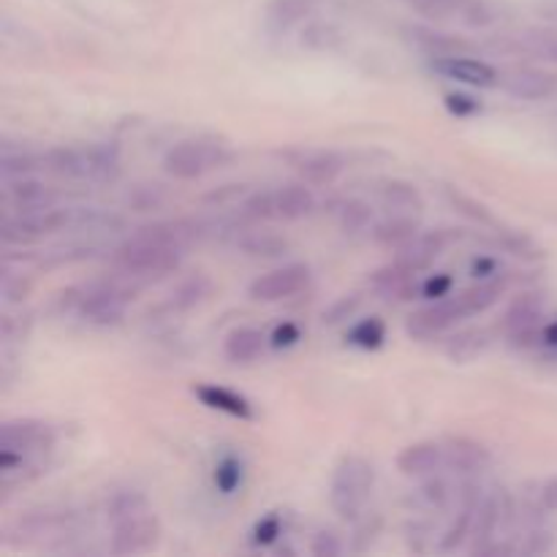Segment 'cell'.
Returning a JSON list of instances; mask_svg holds the SVG:
<instances>
[{
  "label": "cell",
  "instance_id": "cell-14",
  "mask_svg": "<svg viewBox=\"0 0 557 557\" xmlns=\"http://www.w3.org/2000/svg\"><path fill=\"white\" fill-rule=\"evenodd\" d=\"M433 71H438L446 79L462 82L468 87H495L500 82L498 71L484 60H473L468 54H457V58H438L433 60Z\"/></svg>",
  "mask_w": 557,
  "mask_h": 557
},
{
  "label": "cell",
  "instance_id": "cell-5",
  "mask_svg": "<svg viewBox=\"0 0 557 557\" xmlns=\"http://www.w3.org/2000/svg\"><path fill=\"white\" fill-rule=\"evenodd\" d=\"M228 161V152L221 145H205V141H180L163 158V169L177 180H199L210 169Z\"/></svg>",
  "mask_w": 557,
  "mask_h": 557
},
{
  "label": "cell",
  "instance_id": "cell-17",
  "mask_svg": "<svg viewBox=\"0 0 557 557\" xmlns=\"http://www.w3.org/2000/svg\"><path fill=\"white\" fill-rule=\"evenodd\" d=\"M446 468L457 476H479L490 466V449L473 438H451L444 444Z\"/></svg>",
  "mask_w": 557,
  "mask_h": 557
},
{
  "label": "cell",
  "instance_id": "cell-26",
  "mask_svg": "<svg viewBox=\"0 0 557 557\" xmlns=\"http://www.w3.org/2000/svg\"><path fill=\"white\" fill-rule=\"evenodd\" d=\"M419 234V223L413 218V212H397V215L386 218V221L375 223L373 226V239L379 245H389V248H403V245L411 243Z\"/></svg>",
  "mask_w": 557,
  "mask_h": 557
},
{
  "label": "cell",
  "instance_id": "cell-46",
  "mask_svg": "<svg viewBox=\"0 0 557 557\" xmlns=\"http://www.w3.org/2000/svg\"><path fill=\"white\" fill-rule=\"evenodd\" d=\"M277 536H281V517L277 515H270L267 520H261L253 531V542L261 544V547L272 544Z\"/></svg>",
  "mask_w": 557,
  "mask_h": 557
},
{
  "label": "cell",
  "instance_id": "cell-48",
  "mask_svg": "<svg viewBox=\"0 0 557 557\" xmlns=\"http://www.w3.org/2000/svg\"><path fill=\"white\" fill-rule=\"evenodd\" d=\"M299 337H302V330H299L297 324H292V321H286V324L277 326L275 332H272V348H292L297 346Z\"/></svg>",
  "mask_w": 557,
  "mask_h": 557
},
{
  "label": "cell",
  "instance_id": "cell-41",
  "mask_svg": "<svg viewBox=\"0 0 557 557\" xmlns=\"http://www.w3.org/2000/svg\"><path fill=\"white\" fill-rule=\"evenodd\" d=\"M243 482V466L234 457H223L215 468V487L221 490L223 495H232L234 490Z\"/></svg>",
  "mask_w": 557,
  "mask_h": 557
},
{
  "label": "cell",
  "instance_id": "cell-43",
  "mask_svg": "<svg viewBox=\"0 0 557 557\" xmlns=\"http://www.w3.org/2000/svg\"><path fill=\"white\" fill-rule=\"evenodd\" d=\"M446 109H449L451 114H457V117H471V114H476L479 109H482V103H479L476 98L466 96V92H449V96H446Z\"/></svg>",
  "mask_w": 557,
  "mask_h": 557
},
{
  "label": "cell",
  "instance_id": "cell-30",
  "mask_svg": "<svg viewBox=\"0 0 557 557\" xmlns=\"http://www.w3.org/2000/svg\"><path fill=\"white\" fill-rule=\"evenodd\" d=\"M379 194L384 199V205L397 212H419L424 207L417 185L403 183V180H386V183H381Z\"/></svg>",
  "mask_w": 557,
  "mask_h": 557
},
{
  "label": "cell",
  "instance_id": "cell-8",
  "mask_svg": "<svg viewBox=\"0 0 557 557\" xmlns=\"http://www.w3.org/2000/svg\"><path fill=\"white\" fill-rule=\"evenodd\" d=\"M411 9L424 14L428 20H449L457 16L468 27H487L493 25L495 11L490 9L487 0H406Z\"/></svg>",
  "mask_w": 557,
  "mask_h": 557
},
{
  "label": "cell",
  "instance_id": "cell-18",
  "mask_svg": "<svg viewBox=\"0 0 557 557\" xmlns=\"http://www.w3.org/2000/svg\"><path fill=\"white\" fill-rule=\"evenodd\" d=\"M451 239H455V234H446V232H424L422 234L419 232L411 243L403 245V248H397L395 261L406 264L408 270L419 272V270H424V267L433 264V261L444 253V248L451 243Z\"/></svg>",
  "mask_w": 557,
  "mask_h": 557
},
{
  "label": "cell",
  "instance_id": "cell-47",
  "mask_svg": "<svg viewBox=\"0 0 557 557\" xmlns=\"http://www.w3.org/2000/svg\"><path fill=\"white\" fill-rule=\"evenodd\" d=\"M449 199L455 201V205L460 207V210L466 212V215L476 218V221H482V223H495V221H493V215H490V212H487V207L476 205V201H473V199H468V196H462V194H455V190H449Z\"/></svg>",
  "mask_w": 557,
  "mask_h": 557
},
{
  "label": "cell",
  "instance_id": "cell-39",
  "mask_svg": "<svg viewBox=\"0 0 557 557\" xmlns=\"http://www.w3.org/2000/svg\"><path fill=\"white\" fill-rule=\"evenodd\" d=\"M417 498L424 509H444L451 498L449 484H446L444 479H438V473H435V476H430L428 482H424V487L419 490Z\"/></svg>",
  "mask_w": 557,
  "mask_h": 557
},
{
  "label": "cell",
  "instance_id": "cell-28",
  "mask_svg": "<svg viewBox=\"0 0 557 557\" xmlns=\"http://www.w3.org/2000/svg\"><path fill=\"white\" fill-rule=\"evenodd\" d=\"M500 294H504V281H500V277H487V281H479L476 286L466 288V292L457 294V297H460L468 315H476L484 313L487 308H493L500 299Z\"/></svg>",
  "mask_w": 557,
  "mask_h": 557
},
{
  "label": "cell",
  "instance_id": "cell-36",
  "mask_svg": "<svg viewBox=\"0 0 557 557\" xmlns=\"http://www.w3.org/2000/svg\"><path fill=\"white\" fill-rule=\"evenodd\" d=\"M44 166V158L30 156V152H16L11 156L9 150L3 152V163H0V172H3V180H16V177H27L30 172Z\"/></svg>",
  "mask_w": 557,
  "mask_h": 557
},
{
  "label": "cell",
  "instance_id": "cell-22",
  "mask_svg": "<svg viewBox=\"0 0 557 557\" xmlns=\"http://www.w3.org/2000/svg\"><path fill=\"white\" fill-rule=\"evenodd\" d=\"M194 395L199 397L207 408H215V411L228 413V417H234V419H245V422H248V419H253V408H250V403L245 400V397H239L237 392L226 389V386L201 384V386H196Z\"/></svg>",
  "mask_w": 557,
  "mask_h": 557
},
{
  "label": "cell",
  "instance_id": "cell-23",
  "mask_svg": "<svg viewBox=\"0 0 557 557\" xmlns=\"http://www.w3.org/2000/svg\"><path fill=\"white\" fill-rule=\"evenodd\" d=\"M411 41L422 49L424 54H430L433 60L438 58H457V54H468L471 52V44L462 41V38L449 36V33H438V30H428V27H413L411 30Z\"/></svg>",
  "mask_w": 557,
  "mask_h": 557
},
{
  "label": "cell",
  "instance_id": "cell-53",
  "mask_svg": "<svg viewBox=\"0 0 557 557\" xmlns=\"http://www.w3.org/2000/svg\"><path fill=\"white\" fill-rule=\"evenodd\" d=\"M495 272H498V261H495V259H476V261H473V275L482 277V281L493 277Z\"/></svg>",
  "mask_w": 557,
  "mask_h": 557
},
{
  "label": "cell",
  "instance_id": "cell-24",
  "mask_svg": "<svg viewBox=\"0 0 557 557\" xmlns=\"http://www.w3.org/2000/svg\"><path fill=\"white\" fill-rule=\"evenodd\" d=\"M313 210L315 196L305 185H286L275 190V221H302Z\"/></svg>",
  "mask_w": 557,
  "mask_h": 557
},
{
  "label": "cell",
  "instance_id": "cell-21",
  "mask_svg": "<svg viewBox=\"0 0 557 557\" xmlns=\"http://www.w3.org/2000/svg\"><path fill=\"white\" fill-rule=\"evenodd\" d=\"M315 9V0H272L267 9L264 25L272 36H286L292 27L308 20Z\"/></svg>",
  "mask_w": 557,
  "mask_h": 557
},
{
  "label": "cell",
  "instance_id": "cell-11",
  "mask_svg": "<svg viewBox=\"0 0 557 557\" xmlns=\"http://www.w3.org/2000/svg\"><path fill=\"white\" fill-rule=\"evenodd\" d=\"M511 98L520 101H549L557 98V74L544 69H511L498 82Z\"/></svg>",
  "mask_w": 557,
  "mask_h": 557
},
{
  "label": "cell",
  "instance_id": "cell-12",
  "mask_svg": "<svg viewBox=\"0 0 557 557\" xmlns=\"http://www.w3.org/2000/svg\"><path fill=\"white\" fill-rule=\"evenodd\" d=\"M509 517V498H506L500 490L487 493L476 506V515H473V531H471V553L482 555L484 549L493 544L495 533L504 525V520Z\"/></svg>",
  "mask_w": 557,
  "mask_h": 557
},
{
  "label": "cell",
  "instance_id": "cell-32",
  "mask_svg": "<svg viewBox=\"0 0 557 557\" xmlns=\"http://www.w3.org/2000/svg\"><path fill=\"white\" fill-rule=\"evenodd\" d=\"M145 511H150V504H147L145 495L136 493V490H123V493H114L112 498L107 500V520L112 522V525L131 520V517L145 515Z\"/></svg>",
  "mask_w": 557,
  "mask_h": 557
},
{
  "label": "cell",
  "instance_id": "cell-2",
  "mask_svg": "<svg viewBox=\"0 0 557 557\" xmlns=\"http://www.w3.org/2000/svg\"><path fill=\"white\" fill-rule=\"evenodd\" d=\"M65 308L76 310L79 319L96 326H114L125 319V308L134 292L123 281H96L63 294Z\"/></svg>",
  "mask_w": 557,
  "mask_h": 557
},
{
  "label": "cell",
  "instance_id": "cell-27",
  "mask_svg": "<svg viewBox=\"0 0 557 557\" xmlns=\"http://www.w3.org/2000/svg\"><path fill=\"white\" fill-rule=\"evenodd\" d=\"M515 47L544 63H557V25L528 27L517 36Z\"/></svg>",
  "mask_w": 557,
  "mask_h": 557
},
{
  "label": "cell",
  "instance_id": "cell-45",
  "mask_svg": "<svg viewBox=\"0 0 557 557\" xmlns=\"http://www.w3.org/2000/svg\"><path fill=\"white\" fill-rule=\"evenodd\" d=\"M359 308V297H343L332 305L330 310H324V324H341V321L351 319L354 310Z\"/></svg>",
  "mask_w": 557,
  "mask_h": 557
},
{
  "label": "cell",
  "instance_id": "cell-1",
  "mask_svg": "<svg viewBox=\"0 0 557 557\" xmlns=\"http://www.w3.org/2000/svg\"><path fill=\"white\" fill-rule=\"evenodd\" d=\"M114 270L123 277H163L174 272L183 261V248L169 245L139 228L131 239H125L112 256Z\"/></svg>",
  "mask_w": 557,
  "mask_h": 557
},
{
  "label": "cell",
  "instance_id": "cell-13",
  "mask_svg": "<svg viewBox=\"0 0 557 557\" xmlns=\"http://www.w3.org/2000/svg\"><path fill=\"white\" fill-rule=\"evenodd\" d=\"M54 444V430L52 424L41 422V419H14V422H5L0 428V449L27 451L49 449Z\"/></svg>",
  "mask_w": 557,
  "mask_h": 557
},
{
  "label": "cell",
  "instance_id": "cell-15",
  "mask_svg": "<svg viewBox=\"0 0 557 557\" xmlns=\"http://www.w3.org/2000/svg\"><path fill=\"white\" fill-rule=\"evenodd\" d=\"M397 468L403 476L408 479H430L446 468V449L444 444L435 441H422V444H411L408 449L400 451L397 457Z\"/></svg>",
  "mask_w": 557,
  "mask_h": 557
},
{
  "label": "cell",
  "instance_id": "cell-16",
  "mask_svg": "<svg viewBox=\"0 0 557 557\" xmlns=\"http://www.w3.org/2000/svg\"><path fill=\"white\" fill-rule=\"evenodd\" d=\"M3 199L11 212H36V210H49V207H54V199H58V196H54V190H49L44 183H36V180H27V177H16V180H5Z\"/></svg>",
  "mask_w": 557,
  "mask_h": 557
},
{
  "label": "cell",
  "instance_id": "cell-49",
  "mask_svg": "<svg viewBox=\"0 0 557 557\" xmlns=\"http://www.w3.org/2000/svg\"><path fill=\"white\" fill-rule=\"evenodd\" d=\"M27 294H30V281H22V275L14 277L11 272H5V275H3V297L9 299V302H20V299H25Z\"/></svg>",
  "mask_w": 557,
  "mask_h": 557
},
{
  "label": "cell",
  "instance_id": "cell-7",
  "mask_svg": "<svg viewBox=\"0 0 557 557\" xmlns=\"http://www.w3.org/2000/svg\"><path fill=\"white\" fill-rule=\"evenodd\" d=\"M462 319H468V313L466 308H462L460 297H444V299H435V302L428 305V308L408 315L406 332L411 337H417V341H430V337L444 335L446 330L460 324Z\"/></svg>",
  "mask_w": 557,
  "mask_h": 557
},
{
  "label": "cell",
  "instance_id": "cell-20",
  "mask_svg": "<svg viewBox=\"0 0 557 557\" xmlns=\"http://www.w3.org/2000/svg\"><path fill=\"white\" fill-rule=\"evenodd\" d=\"M370 286L384 299H411L417 294V272L408 270L400 261H392L384 270L373 272Z\"/></svg>",
  "mask_w": 557,
  "mask_h": 557
},
{
  "label": "cell",
  "instance_id": "cell-50",
  "mask_svg": "<svg viewBox=\"0 0 557 557\" xmlns=\"http://www.w3.org/2000/svg\"><path fill=\"white\" fill-rule=\"evenodd\" d=\"M451 286H455L451 275H433L430 281L422 283V294L430 299H444V297H449Z\"/></svg>",
  "mask_w": 557,
  "mask_h": 557
},
{
  "label": "cell",
  "instance_id": "cell-35",
  "mask_svg": "<svg viewBox=\"0 0 557 557\" xmlns=\"http://www.w3.org/2000/svg\"><path fill=\"white\" fill-rule=\"evenodd\" d=\"M239 248L250 256H283L288 250V243L275 234H248L239 239Z\"/></svg>",
  "mask_w": 557,
  "mask_h": 557
},
{
  "label": "cell",
  "instance_id": "cell-31",
  "mask_svg": "<svg viewBox=\"0 0 557 557\" xmlns=\"http://www.w3.org/2000/svg\"><path fill=\"white\" fill-rule=\"evenodd\" d=\"M87 180H114L120 172V152L114 145L85 147Z\"/></svg>",
  "mask_w": 557,
  "mask_h": 557
},
{
  "label": "cell",
  "instance_id": "cell-10",
  "mask_svg": "<svg viewBox=\"0 0 557 557\" xmlns=\"http://www.w3.org/2000/svg\"><path fill=\"white\" fill-rule=\"evenodd\" d=\"M544 315V299L539 294H520L515 302L506 308L500 330L517 346H528L536 337L539 321Z\"/></svg>",
  "mask_w": 557,
  "mask_h": 557
},
{
  "label": "cell",
  "instance_id": "cell-3",
  "mask_svg": "<svg viewBox=\"0 0 557 557\" xmlns=\"http://www.w3.org/2000/svg\"><path fill=\"white\" fill-rule=\"evenodd\" d=\"M375 484V471L362 457H346L332 473L330 504L343 520H357Z\"/></svg>",
  "mask_w": 557,
  "mask_h": 557
},
{
  "label": "cell",
  "instance_id": "cell-4",
  "mask_svg": "<svg viewBox=\"0 0 557 557\" xmlns=\"http://www.w3.org/2000/svg\"><path fill=\"white\" fill-rule=\"evenodd\" d=\"M74 223V212L71 210H36V212H9L3 218V243L22 245L33 243V239L49 237L54 232H63Z\"/></svg>",
  "mask_w": 557,
  "mask_h": 557
},
{
  "label": "cell",
  "instance_id": "cell-25",
  "mask_svg": "<svg viewBox=\"0 0 557 557\" xmlns=\"http://www.w3.org/2000/svg\"><path fill=\"white\" fill-rule=\"evenodd\" d=\"M267 337L261 335L253 326H239V330L228 332L226 341H223V351L232 362L237 364H250L264 354Z\"/></svg>",
  "mask_w": 557,
  "mask_h": 557
},
{
  "label": "cell",
  "instance_id": "cell-40",
  "mask_svg": "<svg viewBox=\"0 0 557 557\" xmlns=\"http://www.w3.org/2000/svg\"><path fill=\"white\" fill-rule=\"evenodd\" d=\"M341 226L348 234L364 232L370 226V207L364 201H348V205H343Z\"/></svg>",
  "mask_w": 557,
  "mask_h": 557
},
{
  "label": "cell",
  "instance_id": "cell-51",
  "mask_svg": "<svg viewBox=\"0 0 557 557\" xmlns=\"http://www.w3.org/2000/svg\"><path fill=\"white\" fill-rule=\"evenodd\" d=\"M310 549H313V555H319V557H332V555L343 553V544H341V539H337L332 531H321L319 536H315L313 547H310Z\"/></svg>",
  "mask_w": 557,
  "mask_h": 557
},
{
  "label": "cell",
  "instance_id": "cell-29",
  "mask_svg": "<svg viewBox=\"0 0 557 557\" xmlns=\"http://www.w3.org/2000/svg\"><path fill=\"white\" fill-rule=\"evenodd\" d=\"M210 288H212L210 277H205V275L188 277V281H183L177 288H174L172 297H169V302H166V308L174 310V313H185V310H190V308H196V305L205 302V299L210 297Z\"/></svg>",
  "mask_w": 557,
  "mask_h": 557
},
{
  "label": "cell",
  "instance_id": "cell-34",
  "mask_svg": "<svg viewBox=\"0 0 557 557\" xmlns=\"http://www.w3.org/2000/svg\"><path fill=\"white\" fill-rule=\"evenodd\" d=\"M386 341V326L384 321L370 315V319H362L359 324H354V330L348 332V343L357 348H364V351H375V348L384 346Z\"/></svg>",
  "mask_w": 557,
  "mask_h": 557
},
{
  "label": "cell",
  "instance_id": "cell-9",
  "mask_svg": "<svg viewBox=\"0 0 557 557\" xmlns=\"http://www.w3.org/2000/svg\"><path fill=\"white\" fill-rule=\"evenodd\" d=\"M112 549L117 555H139L150 553V549L158 547L161 542V522H158L156 515L145 511L139 517H131V520L117 522L112 525Z\"/></svg>",
  "mask_w": 557,
  "mask_h": 557
},
{
  "label": "cell",
  "instance_id": "cell-42",
  "mask_svg": "<svg viewBox=\"0 0 557 557\" xmlns=\"http://www.w3.org/2000/svg\"><path fill=\"white\" fill-rule=\"evenodd\" d=\"M163 199H166V190H163V185L152 183V185H136L134 190L128 194V205L134 207V210H152V207H161Z\"/></svg>",
  "mask_w": 557,
  "mask_h": 557
},
{
  "label": "cell",
  "instance_id": "cell-33",
  "mask_svg": "<svg viewBox=\"0 0 557 557\" xmlns=\"http://www.w3.org/2000/svg\"><path fill=\"white\" fill-rule=\"evenodd\" d=\"M490 346V335L484 330H468L460 335L451 337L446 343V354H449L451 362H471L479 354H484V348Z\"/></svg>",
  "mask_w": 557,
  "mask_h": 557
},
{
  "label": "cell",
  "instance_id": "cell-52",
  "mask_svg": "<svg viewBox=\"0 0 557 557\" xmlns=\"http://www.w3.org/2000/svg\"><path fill=\"white\" fill-rule=\"evenodd\" d=\"M553 547V536H549L547 531H536L528 536V544H525V553L536 555V553H544V549Z\"/></svg>",
  "mask_w": 557,
  "mask_h": 557
},
{
  "label": "cell",
  "instance_id": "cell-19",
  "mask_svg": "<svg viewBox=\"0 0 557 557\" xmlns=\"http://www.w3.org/2000/svg\"><path fill=\"white\" fill-rule=\"evenodd\" d=\"M294 166H297V172L302 174L305 183L330 185L341 177L346 161L332 150H310V152H302V156L294 161Z\"/></svg>",
  "mask_w": 557,
  "mask_h": 557
},
{
  "label": "cell",
  "instance_id": "cell-54",
  "mask_svg": "<svg viewBox=\"0 0 557 557\" xmlns=\"http://www.w3.org/2000/svg\"><path fill=\"white\" fill-rule=\"evenodd\" d=\"M542 337H544V343H547V346L557 348V321H555V324H547V326H544Z\"/></svg>",
  "mask_w": 557,
  "mask_h": 557
},
{
  "label": "cell",
  "instance_id": "cell-37",
  "mask_svg": "<svg viewBox=\"0 0 557 557\" xmlns=\"http://www.w3.org/2000/svg\"><path fill=\"white\" fill-rule=\"evenodd\" d=\"M341 41V33L332 25H324V22H315V25H308L302 33V47L315 49V52H326V49H335V44Z\"/></svg>",
  "mask_w": 557,
  "mask_h": 557
},
{
  "label": "cell",
  "instance_id": "cell-6",
  "mask_svg": "<svg viewBox=\"0 0 557 557\" xmlns=\"http://www.w3.org/2000/svg\"><path fill=\"white\" fill-rule=\"evenodd\" d=\"M310 267L308 264H286L277 270L267 272V275L256 277L250 283L248 294L256 302H281V299L297 297L299 292L310 286Z\"/></svg>",
  "mask_w": 557,
  "mask_h": 557
},
{
  "label": "cell",
  "instance_id": "cell-44",
  "mask_svg": "<svg viewBox=\"0 0 557 557\" xmlns=\"http://www.w3.org/2000/svg\"><path fill=\"white\" fill-rule=\"evenodd\" d=\"M536 515H555L557 511V476L547 479L536 493Z\"/></svg>",
  "mask_w": 557,
  "mask_h": 557
},
{
  "label": "cell",
  "instance_id": "cell-38",
  "mask_svg": "<svg viewBox=\"0 0 557 557\" xmlns=\"http://www.w3.org/2000/svg\"><path fill=\"white\" fill-rule=\"evenodd\" d=\"M243 215L250 221H275V190H259L248 196L243 205Z\"/></svg>",
  "mask_w": 557,
  "mask_h": 557
}]
</instances>
